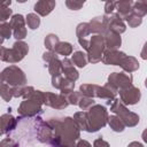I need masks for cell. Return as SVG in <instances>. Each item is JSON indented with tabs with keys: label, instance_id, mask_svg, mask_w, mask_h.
Instances as JSON below:
<instances>
[{
	"label": "cell",
	"instance_id": "1",
	"mask_svg": "<svg viewBox=\"0 0 147 147\" xmlns=\"http://www.w3.org/2000/svg\"><path fill=\"white\" fill-rule=\"evenodd\" d=\"M108 122V114L103 106L93 105L86 111V131L95 132L103 127Z\"/></svg>",
	"mask_w": 147,
	"mask_h": 147
},
{
	"label": "cell",
	"instance_id": "2",
	"mask_svg": "<svg viewBox=\"0 0 147 147\" xmlns=\"http://www.w3.org/2000/svg\"><path fill=\"white\" fill-rule=\"evenodd\" d=\"M28 52H29L28 44L23 41H16L11 48H6V47L0 48V60L9 63H16L21 61Z\"/></svg>",
	"mask_w": 147,
	"mask_h": 147
},
{
	"label": "cell",
	"instance_id": "3",
	"mask_svg": "<svg viewBox=\"0 0 147 147\" xmlns=\"http://www.w3.org/2000/svg\"><path fill=\"white\" fill-rule=\"evenodd\" d=\"M26 82L25 76L23 71L17 68L16 65H10L6 68L1 74H0V83L10 85V86H22Z\"/></svg>",
	"mask_w": 147,
	"mask_h": 147
},
{
	"label": "cell",
	"instance_id": "4",
	"mask_svg": "<svg viewBox=\"0 0 147 147\" xmlns=\"http://www.w3.org/2000/svg\"><path fill=\"white\" fill-rule=\"evenodd\" d=\"M110 110L113 113H116L122 122L124 123L125 126H134L139 123V116L132 111H129L125 107V105H123L119 100H115L111 106H110Z\"/></svg>",
	"mask_w": 147,
	"mask_h": 147
},
{
	"label": "cell",
	"instance_id": "5",
	"mask_svg": "<svg viewBox=\"0 0 147 147\" xmlns=\"http://www.w3.org/2000/svg\"><path fill=\"white\" fill-rule=\"evenodd\" d=\"M105 49V39L102 36H94L92 39L88 41L86 51L88 52V57L87 61L92 63H96L101 61L102 57V52Z\"/></svg>",
	"mask_w": 147,
	"mask_h": 147
},
{
	"label": "cell",
	"instance_id": "6",
	"mask_svg": "<svg viewBox=\"0 0 147 147\" xmlns=\"http://www.w3.org/2000/svg\"><path fill=\"white\" fill-rule=\"evenodd\" d=\"M108 85L116 92L125 90L132 85V76L124 72H114L108 77Z\"/></svg>",
	"mask_w": 147,
	"mask_h": 147
},
{
	"label": "cell",
	"instance_id": "7",
	"mask_svg": "<svg viewBox=\"0 0 147 147\" xmlns=\"http://www.w3.org/2000/svg\"><path fill=\"white\" fill-rule=\"evenodd\" d=\"M119 95H121V102L123 105H134L139 102L141 92L139 88L131 85L130 87L119 91Z\"/></svg>",
	"mask_w": 147,
	"mask_h": 147
},
{
	"label": "cell",
	"instance_id": "8",
	"mask_svg": "<svg viewBox=\"0 0 147 147\" xmlns=\"http://www.w3.org/2000/svg\"><path fill=\"white\" fill-rule=\"evenodd\" d=\"M9 24H10V28L13 29L14 37L17 40L25 38V36H26V29H25V24H24V17L21 14L14 15L11 17Z\"/></svg>",
	"mask_w": 147,
	"mask_h": 147
},
{
	"label": "cell",
	"instance_id": "9",
	"mask_svg": "<svg viewBox=\"0 0 147 147\" xmlns=\"http://www.w3.org/2000/svg\"><path fill=\"white\" fill-rule=\"evenodd\" d=\"M40 102L32 100V99H28L25 101H23L18 108V113L22 116H33L38 113H41V107H40Z\"/></svg>",
	"mask_w": 147,
	"mask_h": 147
},
{
	"label": "cell",
	"instance_id": "10",
	"mask_svg": "<svg viewBox=\"0 0 147 147\" xmlns=\"http://www.w3.org/2000/svg\"><path fill=\"white\" fill-rule=\"evenodd\" d=\"M44 103H46L47 106H51L53 108H56V109L65 108L69 105L64 95L53 94V93H48V92L44 93Z\"/></svg>",
	"mask_w": 147,
	"mask_h": 147
},
{
	"label": "cell",
	"instance_id": "11",
	"mask_svg": "<svg viewBox=\"0 0 147 147\" xmlns=\"http://www.w3.org/2000/svg\"><path fill=\"white\" fill-rule=\"evenodd\" d=\"M126 55L123 52L118 51H110L108 49L107 52L103 53V56L101 57V61L106 64H113V65H118L121 61L125 57Z\"/></svg>",
	"mask_w": 147,
	"mask_h": 147
},
{
	"label": "cell",
	"instance_id": "12",
	"mask_svg": "<svg viewBox=\"0 0 147 147\" xmlns=\"http://www.w3.org/2000/svg\"><path fill=\"white\" fill-rule=\"evenodd\" d=\"M108 20V30L116 32L118 34L123 33L125 31V24L123 22V20L117 15V14H113Z\"/></svg>",
	"mask_w": 147,
	"mask_h": 147
},
{
	"label": "cell",
	"instance_id": "13",
	"mask_svg": "<svg viewBox=\"0 0 147 147\" xmlns=\"http://www.w3.org/2000/svg\"><path fill=\"white\" fill-rule=\"evenodd\" d=\"M88 24H90L91 31L99 32V33H107L109 31L108 30V20L106 16L96 17L93 21H91V23H88Z\"/></svg>",
	"mask_w": 147,
	"mask_h": 147
},
{
	"label": "cell",
	"instance_id": "14",
	"mask_svg": "<svg viewBox=\"0 0 147 147\" xmlns=\"http://www.w3.org/2000/svg\"><path fill=\"white\" fill-rule=\"evenodd\" d=\"M15 126H16V119L11 115L5 114L0 117V136L15 129Z\"/></svg>",
	"mask_w": 147,
	"mask_h": 147
},
{
	"label": "cell",
	"instance_id": "15",
	"mask_svg": "<svg viewBox=\"0 0 147 147\" xmlns=\"http://www.w3.org/2000/svg\"><path fill=\"white\" fill-rule=\"evenodd\" d=\"M105 39V46H107L110 51H116L119 46H121V36L116 32H113V31H108L106 33V38Z\"/></svg>",
	"mask_w": 147,
	"mask_h": 147
},
{
	"label": "cell",
	"instance_id": "16",
	"mask_svg": "<svg viewBox=\"0 0 147 147\" xmlns=\"http://www.w3.org/2000/svg\"><path fill=\"white\" fill-rule=\"evenodd\" d=\"M62 72L64 74V78L75 82L78 78V72L77 70L74 68V65L71 64V61L68 59H64L62 61Z\"/></svg>",
	"mask_w": 147,
	"mask_h": 147
},
{
	"label": "cell",
	"instance_id": "17",
	"mask_svg": "<svg viewBox=\"0 0 147 147\" xmlns=\"http://www.w3.org/2000/svg\"><path fill=\"white\" fill-rule=\"evenodd\" d=\"M132 5L133 2L131 1H119L115 3V9H117V15L121 18H126L132 14Z\"/></svg>",
	"mask_w": 147,
	"mask_h": 147
},
{
	"label": "cell",
	"instance_id": "18",
	"mask_svg": "<svg viewBox=\"0 0 147 147\" xmlns=\"http://www.w3.org/2000/svg\"><path fill=\"white\" fill-rule=\"evenodd\" d=\"M54 7H55V1H46V0H42V1H38L34 5V10L39 15L46 16V15H48L53 10Z\"/></svg>",
	"mask_w": 147,
	"mask_h": 147
},
{
	"label": "cell",
	"instance_id": "19",
	"mask_svg": "<svg viewBox=\"0 0 147 147\" xmlns=\"http://www.w3.org/2000/svg\"><path fill=\"white\" fill-rule=\"evenodd\" d=\"M118 65H121V67H122L125 71H127V72H133V71H136V70L139 68V62L137 61L136 57L125 56V57L121 61V63H119Z\"/></svg>",
	"mask_w": 147,
	"mask_h": 147
},
{
	"label": "cell",
	"instance_id": "20",
	"mask_svg": "<svg viewBox=\"0 0 147 147\" xmlns=\"http://www.w3.org/2000/svg\"><path fill=\"white\" fill-rule=\"evenodd\" d=\"M132 14L137 15L138 17H142L147 14V2L146 1H138L132 5Z\"/></svg>",
	"mask_w": 147,
	"mask_h": 147
},
{
	"label": "cell",
	"instance_id": "21",
	"mask_svg": "<svg viewBox=\"0 0 147 147\" xmlns=\"http://www.w3.org/2000/svg\"><path fill=\"white\" fill-rule=\"evenodd\" d=\"M53 52H54L55 54H60V55L67 56V55L71 54V52H72V46H71V44H69V42H61V41H59V44L55 46V48L53 49Z\"/></svg>",
	"mask_w": 147,
	"mask_h": 147
},
{
	"label": "cell",
	"instance_id": "22",
	"mask_svg": "<svg viewBox=\"0 0 147 147\" xmlns=\"http://www.w3.org/2000/svg\"><path fill=\"white\" fill-rule=\"evenodd\" d=\"M108 121H109L110 127L115 132H122L124 130V127H125V125L122 122V119L119 117H117V116H110V117H108Z\"/></svg>",
	"mask_w": 147,
	"mask_h": 147
},
{
	"label": "cell",
	"instance_id": "23",
	"mask_svg": "<svg viewBox=\"0 0 147 147\" xmlns=\"http://www.w3.org/2000/svg\"><path fill=\"white\" fill-rule=\"evenodd\" d=\"M72 63L74 64H76L77 67H79V68H84L85 65H86V63H87V57H86V55L83 53V52H76V53H74V55H72Z\"/></svg>",
	"mask_w": 147,
	"mask_h": 147
},
{
	"label": "cell",
	"instance_id": "24",
	"mask_svg": "<svg viewBox=\"0 0 147 147\" xmlns=\"http://www.w3.org/2000/svg\"><path fill=\"white\" fill-rule=\"evenodd\" d=\"M91 28L88 23H80L77 26V36H78V40L79 39H86V37L91 33Z\"/></svg>",
	"mask_w": 147,
	"mask_h": 147
},
{
	"label": "cell",
	"instance_id": "25",
	"mask_svg": "<svg viewBox=\"0 0 147 147\" xmlns=\"http://www.w3.org/2000/svg\"><path fill=\"white\" fill-rule=\"evenodd\" d=\"M10 1L7 2H0V22H5L10 15H11V9H9Z\"/></svg>",
	"mask_w": 147,
	"mask_h": 147
},
{
	"label": "cell",
	"instance_id": "26",
	"mask_svg": "<svg viewBox=\"0 0 147 147\" xmlns=\"http://www.w3.org/2000/svg\"><path fill=\"white\" fill-rule=\"evenodd\" d=\"M0 95L6 101H9L13 96V88H10L9 85H7V84L0 83Z\"/></svg>",
	"mask_w": 147,
	"mask_h": 147
},
{
	"label": "cell",
	"instance_id": "27",
	"mask_svg": "<svg viewBox=\"0 0 147 147\" xmlns=\"http://www.w3.org/2000/svg\"><path fill=\"white\" fill-rule=\"evenodd\" d=\"M26 24L29 25L30 29L34 30L38 29V26L40 25V18L36 15V14H29L26 16Z\"/></svg>",
	"mask_w": 147,
	"mask_h": 147
},
{
	"label": "cell",
	"instance_id": "28",
	"mask_svg": "<svg viewBox=\"0 0 147 147\" xmlns=\"http://www.w3.org/2000/svg\"><path fill=\"white\" fill-rule=\"evenodd\" d=\"M57 44H59V38L55 34H48L45 38V46L49 49V52H53V49Z\"/></svg>",
	"mask_w": 147,
	"mask_h": 147
},
{
	"label": "cell",
	"instance_id": "29",
	"mask_svg": "<svg viewBox=\"0 0 147 147\" xmlns=\"http://www.w3.org/2000/svg\"><path fill=\"white\" fill-rule=\"evenodd\" d=\"M11 36V28L10 24L7 22H0V37L2 39L5 38H10Z\"/></svg>",
	"mask_w": 147,
	"mask_h": 147
},
{
	"label": "cell",
	"instance_id": "30",
	"mask_svg": "<svg viewBox=\"0 0 147 147\" xmlns=\"http://www.w3.org/2000/svg\"><path fill=\"white\" fill-rule=\"evenodd\" d=\"M93 105H95V103H94V101H93L91 98H88V96H84V95H82L80 100L78 101V106H79L83 110L90 109Z\"/></svg>",
	"mask_w": 147,
	"mask_h": 147
},
{
	"label": "cell",
	"instance_id": "31",
	"mask_svg": "<svg viewBox=\"0 0 147 147\" xmlns=\"http://www.w3.org/2000/svg\"><path fill=\"white\" fill-rule=\"evenodd\" d=\"M125 21L127 22V24H129L131 28H136V26L140 25L141 22H142V20H141L140 17H138L137 15H134V14H131L130 16H127V17L125 18Z\"/></svg>",
	"mask_w": 147,
	"mask_h": 147
},
{
	"label": "cell",
	"instance_id": "32",
	"mask_svg": "<svg viewBox=\"0 0 147 147\" xmlns=\"http://www.w3.org/2000/svg\"><path fill=\"white\" fill-rule=\"evenodd\" d=\"M65 5H67L70 9H72V10H77V9H79L80 7H83L84 2H82V1H67Z\"/></svg>",
	"mask_w": 147,
	"mask_h": 147
},
{
	"label": "cell",
	"instance_id": "33",
	"mask_svg": "<svg viewBox=\"0 0 147 147\" xmlns=\"http://www.w3.org/2000/svg\"><path fill=\"white\" fill-rule=\"evenodd\" d=\"M115 3H116V2H114V1H108V2H106V7H105L106 14H111V13H113V10L115 9Z\"/></svg>",
	"mask_w": 147,
	"mask_h": 147
},
{
	"label": "cell",
	"instance_id": "34",
	"mask_svg": "<svg viewBox=\"0 0 147 147\" xmlns=\"http://www.w3.org/2000/svg\"><path fill=\"white\" fill-rule=\"evenodd\" d=\"M94 147H109V145L102 138H99V139H96L94 141Z\"/></svg>",
	"mask_w": 147,
	"mask_h": 147
},
{
	"label": "cell",
	"instance_id": "35",
	"mask_svg": "<svg viewBox=\"0 0 147 147\" xmlns=\"http://www.w3.org/2000/svg\"><path fill=\"white\" fill-rule=\"evenodd\" d=\"M76 147H92L90 145V142H87L86 140H79L78 144L76 145Z\"/></svg>",
	"mask_w": 147,
	"mask_h": 147
},
{
	"label": "cell",
	"instance_id": "36",
	"mask_svg": "<svg viewBox=\"0 0 147 147\" xmlns=\"http://www.w3.org/2000/svg\"><path fill=\"white\" fill-rule=\"evenodd\" d=\"M127 147H144V146H142V145H141L140 142H137V141H133V142H131V144H130V145H129Z\"/></svg>",
	"mask_w": 147,
	"mask_h": 147
},
{
	"label": "cell",
	"instance_id": "37",
	"mask_svg": "<svg viewBox=\"0 0 147 147\" xmlns=\"http://www.w3.org/2000/svg\"><path fill=\"white\" fill-rule=\"evenodd\" d=\"M2 41H3V39H2V38H1V37H0V45H1V44H2Z\"/></svg>",
	"mask_w": 147,
	"mask_h": 147
}]
</instances>
